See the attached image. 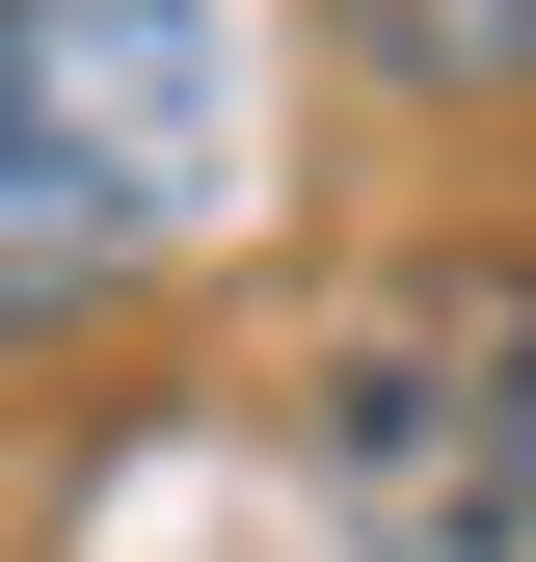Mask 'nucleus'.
Listing matches in <instances>:
<instances>
[{
    "instance_id": "obj_1",
    "label": "nucleus",
    "mask_w": 536,
    "mask_h": 562,
    "mask_svg": "<svg viewBox=\"0 0 536 562\" xmlns=\"http://www.w3.org/2000/svg\"><path fill=\"white\" fill-rule=\"evenodd\" d=\"M215 188V27L188 0H0V322H81Z\"/></svg>"
},
{
    "instance_id": "obj_2",
    "label": "nucleus",
    "mask_w": 536,
    "mask_h": 562,
    "mask_svg": "<svg viewBox=\"0 0 536 562\" xmlns=\"http://www.w3.org/2000/svg\"><path fill=\"white\" fill-rule=\"evenodd\" d=\"M295 456L376 562H510L536 536V268H402V295L322 322Z\"/></svg>"
},
{
    "instance_id": "obj_3",
    "label": "nucleus",
    "mask_w": 536,
    "mask_h": 562,
    "mask_svg": "<svg viewBox=\"0 0 536 562\" xmlns=\"http://www.w3.org/2000/svg\"><path fill=\"white\" fill-rule=\"evenodd\" d=\"M349 54L402 108H536V0H349Z\"/></svg>"
}]
</instances>
